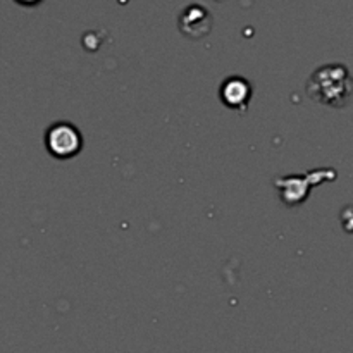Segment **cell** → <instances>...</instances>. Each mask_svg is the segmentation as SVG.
I'll use <instances>...</instances> for the list:
<instances>
[{
  "label": "cell",
  "instance_id": "obj_1",
  "mask_svg": "<svg viewBox=\"0 0 353 353\" xmlns=\"http://www.w3.org/2000/svg\"><path fill=\"white\" fill-rule=\"evenodd\" d=\"M305 92L321 105L343 109L353 100V76L343 64L321 65L307 81Z\"/></svg>",
  "mask_w": 353,
  "mask_h": 353
},
{
  "label": "cell",
  "instance_id": "obj_2",
  "mask_svg": "<svg viewBox=\"0 0 353 353\" xmlns=\"http://www.w3.org/2000/svg\"><path fill=\"white\" fill-rule=\"evenodd\" d=\"M330 179H334V171L319 169L309 174L283 176V178L274 179V186L279 190V199L286 207H299L309 199L312 186L323 185Z\"/></svg>",
  "mask_w": 353,
  "mask_h": 353
},
{
  "label": "cell",
  "instance_id": "obj_3",
  "mask_svg": "<svg viewBox=\"0 0 353 353\" xmlns=\"http://www.w3.org/2000/svg\"><path fill=\"white\" fill-rule=\"evenodd\" d=\"M45 148L57 161H68L83 150V134L69 121H57L45 131Z\"/></svg>",
  "mask_w": 353,
  "mask_h": 353
},
{
  "label": "cell",
  "instance_id": "obj_4",
  "mask_svg": "<svg viewBox=\"0 0 353 353\" xmlns=\"http://www.w3.org/2000/svg\"><path fill=\"white\" fill-rule=\"evenodd\" d=\"M252 95H254V90H252L250 81L243 76H230L219 86L221 103L230 110L245 112L250 105Z\"/></svg>",
  "mask_w": 353,
  "mask_h": 353
},
{
  "label": "cell",
  "instance_id": "obj_5",
  "mask_svg": "<svg viewBox=\"0 0 353 353\" xmlns=\"http://www.w3.org/2000/svg\"><path fill=\"white\" fill-rule=\"evenodd\" d=\"M212 14L209 9H205L200 3H192L186 7L181 14H179L178 26L179 31L185 34L190 40H200V38L207 37L212 30Z\"/></svg>",
  "mask_w": 353,
  "mask_h": 353
},
{
  "label": "cell",
  "instance_id": "obj_6",
  "mask_svg": "<svg viewBox=\"0 0 353 353\" xmlns=\"http://www.w3.org/2000/svg\"><path fill=\"white\" fill-rule=\"evenodd\" d=\"M16 2H19L21 6H37L40 0H16Z\"/></svg>",
  "mask_w": 353,
  "mask_h": 353
}]
</instances>
